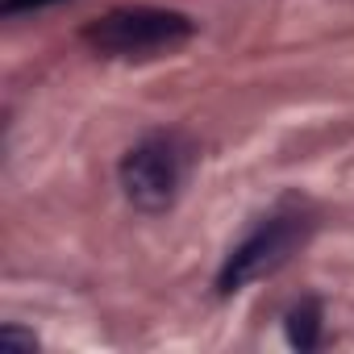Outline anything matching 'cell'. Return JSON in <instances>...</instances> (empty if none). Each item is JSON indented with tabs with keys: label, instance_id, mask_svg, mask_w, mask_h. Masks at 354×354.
Returning <instances> with one entry per match:
<instances>
[{
	"label": "cell",
	"instance_id": "6da1fadb",
	"mask_svg": "<svg viewBox=\"0 0 354 354\" xmlns=\"http://www.w3.org/2000/svg\"><path fill=\"white\" fill-rule=\"evenodd\" d=\"M196 34V21L175 13V9H113L104 17H96L84 30V42L109 59H146L158 50H171Z\"/></svg>",
	"mask_w": 354,
	"mask_h": 354
},
{
	"label": "cell",
	"instance_id": "7a4b0ae2",
	"mask_svg": "<svg viewBox=\"0 0 354 354\" xmlns=\"http://www.w3.org/2000/svg\"><path fill=\"white\" fill-rule=\"evenodd\" d=\"M308 234H313L308 213H300V209H279V213H271L267 221H259V225L230 250V259L221 263V275H217V292H221V296H234V292H242L246 283H254V279H263V275H275V271L308 242Z\"/></svg>",
	"mask_w": 354,
	"mask_h": 354
},
{
	"label": "cell",
	"instance_id": "3957f363",
	"mask_svg": "<svg viewBox=\"0 0 354 354\" xmlns=\"http://www.w3.org/2000/svg\"><path fill=\"white\" fill-rule=\"evenodd\" d=\"M188 171V150L175 133H146L121 158V188L125 201L142 213H167L180 196Z\"/></svg>",
	"mask_w": 354,
	"mask_h": 354
},
{
	"label": "cell",
	"instance_id": "277c9868",
	"mask_svg": "<svg viewBox=\"0 0 354 354\" xmlns=\"http://www.w3.org/2000/svg\"><path fill=\"white\" fill-rule=\"evenodd\" d=\"M283 333L296 350H313L321 342V300L304 296L300 304L288 308V321H283Z\"/></svg>",
	"mask_w": 354,
	"mask_h": 354
},
{
	"label": "cell",
	"instance_id": "5b68a950",
	"mask_svg": "<svg viewBox=\"0 0 354 354\" xmlns=\"http://www.w3.org/2000/svg\"><path fill=\"white\" fill-rule=\"evenodd\" d=\"M0 346H5V350H26V354H34L38 337L26 333V329H17V325H5V329H0Z\"/></svg>",
	"mask_w": 354,
	"mask_h": 354
},
{
	"label": "cell",
	"instance_id": "8992f818",
	"mask_svg": "<svg viewBox=\"0 0 354 354\" xmlns=\"http://www.w3.org/2000/svg\"><path fill=\"white\" fill-rule=\"evenodd\" d=\"M46 5H59V0H5V13H26V9H46Z\"/></svg>",
	"mask_w": 354,
	"mask_h": 354
}]
</instances>
